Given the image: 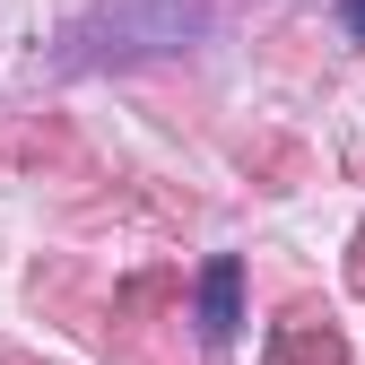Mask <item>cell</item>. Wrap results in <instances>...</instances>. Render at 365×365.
Masks as SVG:
<instances>
[{
  "mask_svg": "<svg viewBox=\"0 0 365 365\" xmlns=\"http://www.w3.org/2000/svg\"><path fill=\"white\" fill-rule=\"evenodd\" d=\"M209 35L200 0H105L96 18L70 35V61H148V53H182V43Z\"/></svg>",
  "mask_w": 365,
  "mask_h": 365,
  "instance_id": "obj_1",
  "label": "cell"
},
{
  "mask_svg": "<svg viewBox=\"0 0 365 365\" xmlns=\"http://www.w3.org/2000/svg\"><path fill=\"white\" fill-rule=\"evenodd\" d=\"M235 322H244V269L235 261H209L200 269V331L209 339H235Z\"/></svg>",
  "mask_w": 365,
  "mask_h": 365,
  "instance_id": "obj_2",
  "label": "cell"
},
{
  "mask_svg": "<svg viewBox=\"0 0 365 365\" xmlns=\"http://www.w3.org/2000/svg\"><path fill=\"white\" fill-rule=\"evenodd\" d=\"M348 35H356V43H365V0H348Z\"/></svg>",
  "mask_w": 365,
  "mask_h": 365,
  "instance_id": "obj_3",
  "label": "cell"
}]
</instances>
